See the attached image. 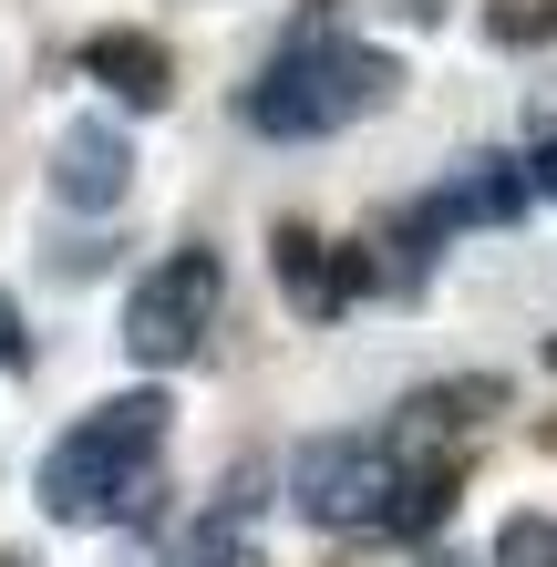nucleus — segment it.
I'll list each match as a JSON object with an SVG mask.
<instances>
[{"label":"nucleus","instance_id":"nucleus-1","mask_svg":"<svg viewBox=\"0 0 557 567\" xmlns=\"http://www.w3.org/2000/svg\"><path fill=\"white\" fill-rule=\"evenodd\" d=\"M176 403L166 392H114L42 454V516L52 526H135L155 516V454Z\"/></svg>","mask_w":557,"mask_h":567},{"label":"nucleus","instance_id":"nucleus-2","mask_svg":"<svg viewBox=\"0 0 557 567\" xmlns=\"http://www.w3.org/2000/svg\"><path fill=\"white\" fill-rule=\"evenodd\" d=\"M392 83H403V73H392V52L341 42V21L310 11V21L279 42V62L238 93V114H248V135H269V145H320V135H341V124L382 114Z\"/></svg>","mask_w":557,"mask_h":567},{"label":"nucleus","instance_id":"nucleus-3","mask_svg":"<svg viewBox=\"0 0 557 567\" xmlns=\"http://www.w3.org/2000/svg\"><path fill=\"white\" fill-rule=\"evenodd\" d=\"M217 299H227L217 248H166V258L135 279V299H124V351H135L145 372H176V361H196V341L217 330Z\"/></svg>","mask_w":557,"mask_h":567},{"label":"nucleus","instance_id":"nucleus-4","mask_svg":"<svg viewBox=\"0 0 557 567\" xmlns=\"http://www.w3.org/2000/svg\"><path fill=\"white\" fill-rule=\"evenodd\" d=\"M392 485H403V444L392 433H310L289 454V506L310 526H382Z\"/></svg>","mask_w":557,"mask_h":567},{"label":"nucleus","instance_id":"nucleus-5","mask_svg":"<svg viewBox=\"0 0 557 567\" xmlns=\"http://www.w3.org/2000/svg\"><path fill=\"white\" fill-rule=\"evenodd\" d=\"M527 207H537L527 155H465V165H454V176L423 196L403 227H392V238H403V258L423 269V258H434V238H454V227H516Z\"/></svg>","mask_w":557,"mask_h":567},{"label":"nucleus","instance_id":"nucleus-6","mask_svg":"<svg viewBox=\"0 0 557 567\" xmlns=\"http://www.w3.org/2000/svg\"><path fill=\"white\" fill-rule=\"evenodd\" d=\"M52 196L73 217H114L124 196H135V145H124V124H104V114L62 124L52 135Z\"/></svg>","mask_w":557,"mask_h":567},{"label":"nucleus","instance_id":"nucleus-7","mask_svg":"<svg viewBox=\"0 0 557 567\" xmlns=\"http://www.w3.org/2000/svg\"><path fill=\"white\" fill-rule=\"evenodd\" d=\"M83 73L114 93V104H135V114H166V93H176V62L155 31H93L83 42Z\"/></svg>","mask_w":557,"mask_h":567},{"label":"nucleus","instance_id":"nucleus-8","mask_svg":"<svg viewBox=\"0 0 557 567\" xmlns=\"http://www.w3.org/2000/svg\"><path fill=\"white\" fill-rule=\"evenodd\" d=\"M248 495H258V475H238V485H227V506L196 526V537H186L166 567H248Z\"/></svg>","mask_w":557,"mask_h":567},{"label":"nucleus","instance_id":"nucleus-9","mask_svg":"<svg viewBox=\"0 0 557 567\" xmlns=\"http://www.w3.org/2000/svg\"><path fill=\"white\" fill-rule=\"evenodd\" d=\"M279 279H289V299H300V310H341V269H320V238L310 227H279Z\"/></svg>","mask_w":557,"mask_h":567},{"label":"nucleus","instance_id":"nucleus-10","mask_svg":"<svg viewBox=\"0 0 557 567\" xmlns=\"http://www.w3.org/2000/svg\"><path fill=\"white\" fill-rule=\"evenodd\" d=\"M496 567H557V526L547 516H506L496 526Z\"/></svg>","mask_w":557,"mask_h":567},{"label":"nucleus","instance_id":"nucleus-11","mask_svg":"<svg viewBox=\"0 0 557 567\" xmlns=\"http://www.w3.org/2000/svg\"><path fill=\"white\" fill-rule=\"evenodd\" d=\"M21 361H31V341H21V310L0 299V372H21Z\"/></svg>","mask_w":557,"mask_h":567},{"label":"nucleus","instance_id":"nucleus-12","mask_svg":"<svg viewBox=\"0 0 557 567\" xmlns=\"http://www.w3.org/2000/svg\"><path fill=\"white\" fill-rule=\"evenodd\" d=\"M527 176H537V196H547V207H557V135H547V145L527 155Z\"/></svg>","mask_w":557,"mask_h":567},{"label":"nucleus","instance_id":"nucleus-13","mask_svg":"<svg viewBox=\"0 0 557 567\" xmlns=\"http://www.w3.org/2000/svg\"><path fill=\"white\" fill-rule=\"evenodd\" d=\"M434 567H454V557H434Z\"/></svg>","mask_w":557,"mask_h":567},{"label":"nucleus","instance_id":"nucleus-14","mask_svg":"<svg viewBox=\"0 0 557 567\" xmlns=\"http://www.w3.org/2000/svg\"><path fill=\"white\" fill-rule=\"evenodd\" d=\"M547 361H557V341H547Z\"/></svg>","mask_w":557,"mask_h":567},{"label":"nucleus","instance_id":"nucleus-15","mask_svg":"<svg viewBox=\"0 0 557 567\" xmlns=\"http://www.w3.org/2000/svg\"><path fill=\"white\" fill-rule=\"evenodd\" d=\"M0 567H11V557H0Z\"/></svg>","mask_w":557,"mask_h":567}]
</instances>
